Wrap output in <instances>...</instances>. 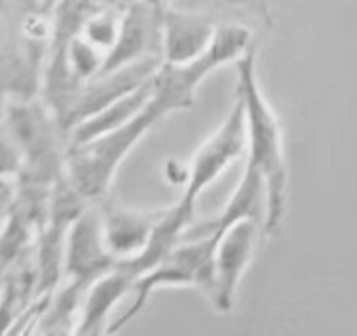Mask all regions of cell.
Listing matches in <instances>:
<instances>
[{"label": "cell", "instance_id": "cell-3", "mask_svg": "<svg viewBox=\"0 0 357 336\" xmlns=\"http://www.w3.org/2000/svg\"><path fill=\"white\" fill-rule=\"evenodd\" d=\"M218 237L181 239V243L149 272L136 277L132 302L110 324L108 333L122 330L149 302L150 295L162 288H195L209 300L213 293V253Z\"/></svg>", "mask_w": 357, "mask_h": 336}, {"label": "cell", "instance_id": "cell-6", "mask_svg": "<svg viewBox=\"0 0 357 336\" xmlns=\"http://www.w3.org/2000/svg\"><path fill=\"white\" fill-rule=\"evenodd\" d=\"M91 202L66 232L65 272L72 282L89 288L98 277L119 267L121 261L108 247L101 209Z\"/></svg>", "mask_w": 357, "mask_h": 336}, {"label": "cell", "instance_id": "cell-2", "mask_svg": "<svg viewBox=\"0 0 357 336\" xmlns=\"http://www.w3.org/2000/svg\"><path fill=\"white\" fill-rule=\"evenodd\" d=\"M169 114V108L153 94L149 105L128 124L86 143L68 145L65 174L70 183L86 201L103 199L126 157L157 122Z\"/></svg>", "mask_w": 357, "mask_h": 336}, {"label": "cell", "instance_id": "cell-9", "mask_svg": "<svg viewBox=\"0 0 357 336\" xmlns=\"http://www.w3.org/2000/svg\"><path fill=\"white\" fill-rule=\"evenodd\" d=\"M218 23L211 14L164 7L162 13V63L187 65L208 51Z\"/></svg>", "mask_w": 357, "mask_h": 336}, {"label": "cell", "instance_id": "cell-4", "mask_svg": "<svg viewBox=\"0 0 357 336\" xmlns=\"http://www.w3.org/2000/svg\"><path fill=\"white\" fill-rule=\"evenodd\" d=\"M246 150V119L243 100L237 94L225 121L197 150L187 169L185 190L180 202L195 209L202 192L211 187Z\"/></svg>", "mask_w": 357, "mask_h": 336}, {"label": "cell", "instance_id": "cell-12", "mask_svg": "<svg viewBox=\"0 0 357 336\" xmlns=\"http://www.w3.org/2000/svg\"><path fill=\"white\" fill-rule=\"evenodd\" d=\"M136 275L119 265L114 270L98 277L84 293L77 335H101L110 328V314L128 293H132Z\"/></svg>", "mask_w": 357, "mask_h": 336}, {"label": "cell", "instance_id": "cell-8", "mask_svg": "<svg viewBox=\"0 0 357 336\" xmlns=\"http://www.w3.org/2000/svg\"><path fill=\"white\" fill-rule=\"evenodd\" d=\"M160 65H162L160 58L142 59V61L121 66V68H115L112 72L100 73L94 79L87 80L63 129L70 135V131L80 122L96 115L98 112L107 108L114 101L121 100L126 94L145 86L149 80L153 79Z\"/></svg>", "mask_w": 357, "mask_h": 336}, {"label": "cell", "instance_id": "cell-1", "mask_svg": "<svg viewBox=\"0 0 357 336\" xmlns=\"http://www.w3.org/2000/svg\"><path fill=\"white\" fill-rule=\"evenodd\" d=\"M236 68L239 79L237 94L243 100L246 119V164L255 167L264 178L267 190V216L264 230L267 234H274L282 225L288 202V166L282 129L261 93L255 49L236 63Z\"/></svg>", "mask_w": 357, "mask_h": 336}, {"label": "cell", "instance_id": "cell-11", "mask_svg": "<svg viewBox=\"0 0 357 336\" xmlns=\"http://www.w3.org/2000/svg\"><path fill=\"white\" fill-rule=\"evenodd\" d=\"M108 247L119 261H128L145 250L166 209L138 211L105 202L100 206Z\"/></svg>", "mask_w": 357, "mask_h": 336}, {"label": "cell", "instance_id": "cell-13", "mask_svg": "<svg viewBox=\"0 0 357 336\" xmlns=\"http://www.w3.org/2000/svg\"><path fill=\"white\" fill-rule=\"evenodd\" d=\"M152 96H153V79L149 80L145 86L132 91V93L122 96L121 100L108 105L107 108L98 112V114L93 115V117L80 122L79 125H75L68 135L70 138L68 145L86 143L89 142V139L98 138V136L101 135H107V132L128 124L129 121H132V119H135L136 115H138L146 105H149V101L152 100Z\"/></svg>", "mask_w": 357, "mask_h": 336}, {"label": "cell", "instance_id": "cell-5", "mask_svg": "<svg viewBox=\"0 0 357 336\" xmlns=\"http://www.w3.org/2000/svg\"><path fill=\"white\" fill-rule=\"evenodd\" d=\"M264 223H234L218 236L213 253V293L209 302L218 312L232 310L237 288L257 251Z\"/></svg>", "mask_w": 357, "mask_h": 336}, {"label": "cell", "instance_id": "cell-14", "mask_svg": "<svg viewBox=\"0 0 357 336\" xmlns=\"http://www.w3.org/2000/svg\"><path fill=\"white\" fill-rule=\"evenodd\" d=\"M150 2L157 3V6H160V7H167V6H169V0H150Z\"/></svg>", "mask_w": 357, "mask_h": 336}, {"label": "cell", "instance_id": "cell-7", "mask_svg": "<svg viewBox=\"0 0 357 336\" xmlns=\"http://www.w3.org/2000/svg\"><path fill=\"white\" fill-rule=\"evenodd\" d=\"M164 7L150 0H132L122 10L121 30L114 47L108 51L100 73L149 58L162 59ZM98 73V75H100Z\"/></svg>", "mask_w": 357, "mask_h": 336}, {"label": "cell", "instance_id": "cell-10", "mask_svg": "<svg viewBox=\"0 0 357 336\" xmlns=\"http://www.w3.org/2000/svg\"><path fill=\"white\" fill-rule=\"evenodd\" d=\"M267 216V190L265 181L255 167L250 164L244 166L243 176L239 185L227 201L225 208L222 209L216 218L202 223H192L183 239H195V237H218L225 229L234 223L244 222V220H255L265 225Z\"/></svg>", "mask_w": 357, "mask_h": 336}]
</instances>
